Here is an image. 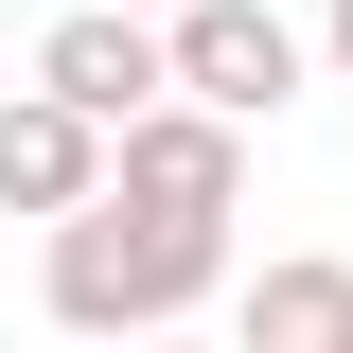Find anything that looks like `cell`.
Listing matches in <instances>:
<instances>
[{"label": "cell", "mask_w": 353, "mask_h": 353, "mask_svg": "<svg viewBox=\"0 0 353 353\" xmlns=\"http://www.w3.org/2000/svg\"><path fill=\"white\" fill-rule=\"evenodd\" d=\"M318 71H336V88H353V0H336V18H318Z\"/></svg>", "instance_id": "cell-7"}, {"label": "cell", "mask_w": 353, "mask_h": 353, "mask_svg": "<svg viewBox=\"0 0 353 353\" xmlns=\"http://www.w3.org/2000/svg\"><path fill=\"white\" fill-rule=\"evenodd\" d=\"M106 194V124H71L53 88H0V212L18 230H71Z\"/></svg>", "instance_id": "cell-5"}, {"label": "cell", "mask_w": 353, "mask_h": 353, "mask_svg": "<svg viewBox=\"0 0 353 353\" xmlns=\"http://www.w3.org/2000/svg\"><path fill=\"white\" fill-rule=\"evenodd\" d=\"M141 353H230V336H141Z\"/></svg>", "instance_id": "cell-8"}, {"label": "cell", "mask_w": 353, "mask_h": 353, "mask_svg": "<svg viewBox=\"0 0 353 353\" xmlns=\"http://www.w3.org/2000/svg\"><path fill=\"white\" fill-rule=\"evenodd\" d=\"M194 301H230V230H159L124 194H88L71 230H36V318L88 353H141V336H194Z\"/></svg>", "instance_id": "cell-1"}, {"label": "cell", "mask_w": 353, "mask_h": 353, "mask_svg": "<svg viewBox=\"0 0 353 353\" xmlns=\"http://www.w3.org/2000/svg\"><path fill=\"white\" fill-rule=\"evenodd\" d=\"M336 318H353V265H336V248L230 265V353H336Z\"/></svg>", "instance_id": "cell-6"}, {"label": "cell", "mask_w": 353, "mask_h": 353, "mask_svg": "<svg viewBox=\"0 0 353 353\" xmlns=\"http://www.w3.org/2000/svg\"><path fill=\"white\" fill-rule=\"evenodd\" d=\"M336 353H353V318H336Z\"/></svg>", "instance_id": "cell-10"}, {"label": "cell", "mask_w": 353, "mask_h": 353, "mask_svg": "<svg viewBox=\"0 0 353 353\" xmlns=\"http://www.w3.org/2000/svg\"><path fill=\"white\" fill-rule=\"evenodd\" d=\"M106 194L159 212V230H248V141L194 124V106H141V124L106 141Z\"/></svg>", "instance_id": "cell-3"}, {"label": "cell", "mask_w": 353, "mask_h": 353, "mask_svg": "<svg viewBox=\"0 0 353 353\" xmlns=\"http://www.w3.org/2000/svg\"><path fill=\"white\" fill-rule=\"evenodd\" d=\"M36 88L71 106V124H106V141H124L141 106H176V88H159V18H124V0H71V18L36 36Z\"/></svg>", "instance_id": "cell-4"}, {"label": "cell", "mask_w": 353, "mask_h": 353, "mask_svg": "<svg viewBox=\"0 0 353 353\" xmlns=\"http://www.w3.org/2000/svg\"><path fill=\"white\" fill-rule=\"evenodd\" d=\"M159 88L194 106V124L265 141V124L318 88V36L283 18V0H176V18H159Z\"/></svg>", "instance_id": "cell-2"}, {"label": "cell", "mask_w": 353, "mask_h": 353, "mask_svg": "<svg viewBox=\"0 0 353 353\" xmlns=\"http://www.w3.org/2000/svg\"><path fill=\"white\" fill-rule=\"evenodd\" d=\"M124 18H176V0H124Z\"/></svg>", "instance_id": "cell-9"}]
</instances>
